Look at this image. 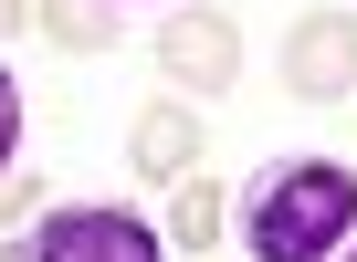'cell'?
I'll return each instance as SVG.
<instances>
[{
    "label": "cell",
    "mask_w": 357,
    "mask_h": 262,
    "mask_svg": "<svg viewBox=\"0 0 357 262\" xmlns=\"http://www.w3.org/2000/svg\"><path fill=\"white\" fill-rule=\"evenodd\" d=\"M347 241H357V168L294 157V168L242 189V252L252 262H336Z\"/></svg>",
    "instance_id": "cell-1"
},
{
    "label": "cell",
    "mask_w": 357,
    "mask_h": 262,
    "mask_svg": "<svg viewBox=\"0 0 357 262\" xmlns=\"http://www.w3.org/2000/svg\"><path fill=\"white\" fill-rule=\"evenodd\" d=\"M11 262H168V241H158V220H137L116 199H84V210H43L11 241Z\"/></svg>",
    "instance_id": "cell-2"
},
{
    "label": "cell",
    "mask_w": 357,
    "mask_h": 262,
    "mask_svg": "<svg viewBox=\"0 0 357 262\" xmlns=\"http://www.w3.org/2000/svg\"><path fill=\"white\" fill-rule=\"evenodd\" d=\"M158 74H168V95H221V84L242 74L231 22H221V11H178V22L158 32Z\"/></svg>",
    "instance_id": "cell-3"
},
{
    "label": "cell",
    "mask_w": 357,
    "mask_h": 262,
    "mask_svg": "<svg viewBox=\"0 0 357 262\" xmlns=\"http://www.w3.org/2000/svg\"><path fill=\"white\" fill-rule=\"evenodd\" d=\"M284 84L294 95H347L357 84V22L347 11H305L284 32Z\"/></svg>",
    "instance_id": "cell-4"
},
{
    "label": "cell",
    "mask_w": 357,
    "mask_h": 262,
    "mask_svg": "<svg viewBox=\"0 0 357 262\" xmlns=\"http://www.w3.org/2000/svg\"><path fill=\"white\" fill-rule=\"evenodd\" d=\"M200 116H190V95H158L147 116H137V178H200Z\"/></svg>",
    "instance_id": "cell-5"
},
{
    "label": "cell",
    "mask_w": 357,
    "mask_h": 262,
    "mask_svg": "<svg viewBox=\"0 0 357 262\" xmlns=\"http://www.w3.org/2000/svg\"><path fill=\"white\" fill-rule=\"evenodd\" d=\"M63 53H116V0H32Z\"/></svg>",
    "instance_id": "cell-6"
},
{
    "label": "cell",
    "mask_w": 357,
    "mask_h": 262,
    "mask_svg": "<svg viewBox=\"0 0 357 262\" xmlns=\"http://www.w3.org/2000/svg\"><path fill=\"white\" fill-rule=\"evenodd\" d=\"M168 231H178V252H211V241L231 231V199H221L211 178H178V220H168Z\"/></svg>",
    "instance_id": "cell-7"
},
{
    "label": "cell",
    "mask_w": 357,
    "mask_h": 262,
    "mask_svg": "<svg viewBox=\"0 0 357 262\" xmlns=\"http://www.w3.org/2000/svg\"><path fill=\"white\" fill-rule=\"evenodd\" d=\"M11 157H22V84H11V63H0V178H11Z\"/></svg>",
    "instance_id": "cell-8"
},
{
    "label": "cell",
    "mask_w": 357,
    "mask_h": 262,
    "mask_svg": "<svg viewBox=\"0 0 357 262\" xmlns=\"http://www.w3.org/2000/svg\"><path fill=\"white\" fill-rule=\"evenodd\" d=\"M22 210H43V178H32V168H11V178H0V231H11Z\"/></svg>",
    "instance_id": "cell-9"
},
{
    "label": "cell",
    "mask_w": 357,
    "mask_h": 262,
    "mask_svg": "<svg viewBox=\"0 0 357 262\" xmlns=\"http://www.w3.org/2000/svg\"><path fill=\"white\" fill-rule=\"evenodd\" d=\"M22 11H32V0H0V32H22Z\"/></svg>",
    "instance_id": "cell-10"
},
{
    "label": "cell",
    "mask_w": 357,
    "mask_h": 262,
    "mask_svg": "<svg viewBox=\"0 0 357 262\" xmlns=\"http://www.w3.org/2000/svg\"><path fill=\"white\" fill-rule=\"evenodd\" d=\"M336 262H357V241H347V252H336Z\"/></svg>",
    "instance_id": "cell-11"
},
{
    "label": "cell",
    "mask_w": 357,
    "mask_h": 262,
    "mask_svg": "<svg viewBox=\"0 0 357 262\" xmlns=\"http://www.w3.org/2000/svg\"><path fill=\"white\" fill-rule=\"evenodd\" d=\"M116 11H126V0H116Z\"/></svg>",
    "instance_id": "cell-12"
}]
</instances>
